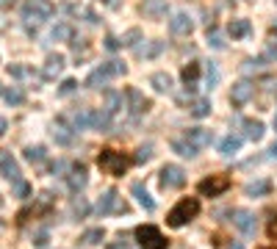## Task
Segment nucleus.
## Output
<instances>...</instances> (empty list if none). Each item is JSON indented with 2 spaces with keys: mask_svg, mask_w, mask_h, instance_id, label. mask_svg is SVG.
Returning <instances> with one entry per match:
<instances>
[{
  "mask_svg": "<svg viewBox=\"0 0 277 249\" xmlns=\"http://www.w3.org/2000/svg\"><path fill=\"white\" fill-rule=\"evenodd\" d=\"M197 214H200V200H197V196H186V200H180L172 210H169L166 224L169 227H183L186 222H192Z\"/></svg>",
  "mask_w": 277,
  "mask_h": 249,
  "instance_id": "obj_1",
  "label": "nucleus"
},
{
  "mask_svg": "<svg viewBox=\"0 0 277 249\" xmlns=\"http://www.w3.org/2000/svg\"><path fill=\"white\" fill-rule=\"evenodd\" d=\"M128 164L130 160L122 152H116V150H100V155H97V166L106 174H111V178H122L128 172Z\"/></svg>",
  "mask_w": 277,
  "mask_h": 249,
  "instance_id": "obj_2",
  "label": "nucleus"
},
{
  "mask_svg": "<svg viewBox=\"0 0 277 249\" xmlns=\"http://www.w3.org/2000/svg\"><path fill=\"white\" fill-rule=\"evenodd\" d=\"M116 75H125V64H122V61H106V64H100L97 70L89 72L86 86H89V89H100V86H106V83Z\"/></svg>",
  "mask_w": 277,
  "mask_h": 249,
  "instance_id": "obj_3",
  "label": "nucleus"
},
{
  "mask_svg": "<svg viewBox=\"0 0 277 249\" xmlns=\"http://www.w3.org/2000/svg\"><path fill=\"white\" fill-rule=\"evenodd\" d=\"M53 17V3L50 0H25V6H22V20L25 22H34V25H39V22H44V20H50Z\"/></svg>",
  "mask_w": 277,
  "mask_h": 249,
  "instance_id": "obj_4",
  "label": "nucleus"
},
{
  "mask_svg": "<svg viewBox=\"0 0 277 249\" xmlns=\"http://www.w3.org/2000/svg\"><path fill=\"white\" fill-rule=\"evenodd\" d=\"M136 238H138V246L142 249H166L169 241L161 236V230L152 224H142L136 227Z\"/></svg>",
  "mask_w": 277,
  "mask_h": 249,
  "instance_id": "obj_5",
  "label": "nucleus"
},
{
  "mask_svg": "<svg viewBox=\"0 0 277 249\" xmlns=\"http://www.w3.org/2000/svg\"><path fill=\"white\" fill-rule=\"evenodd\" d=\"M228 188H230V178H228V174H211V178L200 180V186H197V191L202 196H219V194H224Z\"/></svg>",
  "mask_w": 277,
  "mask_h": 249,
  "instance_id": "obj_6",
  "label": "nucleus"
},
{
  "mask_svg": "<svg viewBox=\"0 0 277 249\" xmlns=\"http://www.w3.org/2000/svg\"><path fill=\"white\" fill-rule=\"evenodd\" d=\"M186 183V172H183L178 164H166L161 169V186L164 188H180Z\"/></svg>",
  "mask_w": 277,
  "mask_h": 249,
  "instance_id": "obj_7",
  "label": "nucleus"
},
{
  "mask_svg": "<svg viewBox=\"0 0 277 249\" xmlns=\"http://www.w3.org/2000/svg\"><path fill=\"white\" fill-rule=\"evenodd\" d=\"M255 97V83L252 80H238L233 83V92H230V102L233 106H244Z\"/></svg>",
  "mask_w": 277,
  "mask_h": 249,
  "instance_id": "obj_8",
  "label": "nucleus"
},
{
  "mask_svg": "<svg viewBox=\"0 0 277 249\" xmlns=\"http://www.w3.org/2000/svg\"><path fill=\"white\" fill-rule=\"evenodd\" d=\"M233 224L247 238H252L255 230H258V222H255V216L250 214V210H233Z\"/></svg>",
  "mask_w": 277,
  "mask_h": 249,
  "instance_id": "obj_9",
  "label": "nucleus"
},
{
  "mask_svg": "<svg viewBox=\"0 0 277 249\" xmlns=\"http://www.w3.org/2000/svg\"><path fill=\"white\" fill-rule=\"evenodd\" d=\"M125 100H128V108H130L133 116H142V114L150 108V100H147V97L142 94L138 89H128L125 92Z\"/></svg>",
  "mask_w": 277,
  "mask_h": 249,
  "instance_id": "obj_10",
  "label": "nucleus"
},
{
  "mask_svg": "<svg viewBox=\"0 0 277 249\" xmlns=\"http://www.w3.org/2000/svg\"><path fill=\"white\" fill-rule=\"evenodd\" d=\"M66 183H70V191H75V194H80V191L86 188V183H89V174H86V166L84 164H75L72 172H70V178H66Z\"/></svg>",
  "mask_w": 277,
  "mask_h": 249,
  "instance_id": "obj_11",
  "label": "nucleus"
},
{
  "mask_svg": "<svg viewBox=\"0 0 277 249\" xmlns=\"http://www.w3.org/2000/svg\"><path fill=\"white\" fill-rule=\"evenodd\" d=\"M116 202H120V194H116L114 188H108V191H106V194L100 196V200H97V205H94L97 216H108V214H114Z\"/></svg>",
  "mask_w": 277,
  "mask_h": 249,
  "instance_id": "obj_12",
  "label": "nucleus"
},
{
  "mask_svg": "<svg viewBox=\"0 0 277 249\" xmlns=\"http://www.w3.org/2000/svg\"><path fill=\"white\" fill-rule=\"evenodd\" d=\"M0 174L6 180H20V166L12 152H0Z\"/></svg>",
  "mask_w": 277,
  "mask_h": 249,
  "instance_id": "obj_13",
  "label": "nucleus"
},
{
  "mask_svg": "<svg viewBox=\"0 0 277 249\" xmlns=\"http://www.w3.org/2000/svg\"><path fill=\"white\" fill-rule=\"evenodd\" d=\"M50 133H53L56 144H64V147H66V144H72V142H75V130L64 124V116L56 119V124H53V130H50Z\"/></svg>",
  "mask_w": 277,
  "mask_h": 249,
  "instance_id": "obj_14",
  "label": "nucleus"
},
{
  "mask_svg": "<svg viewBox=\"0 0 277 249\" xmlns=\"http://www.w3.org/2000/svg\"><path fill=\"white\" fill-rule=\"evenodd\" d=\"M166 0H142V14L150 20H161L166 14Z\"/></svg>",
  "mask_w": 277,
  "mask_h": 249,
  "instance_id": "obj_15",
  "label": "nucleus"
},
{
  "mask_svg": "<svg viewBox=\"0 0 277 249\" xmlns=\"http://www.w3.org/2000/svg\"><path fill=\"white\" fill-rule=\"evenodd\" d=\"M130 191H133V196L138 200V205L144 208L147 214H152V210H156V200L147 194V188H144V183H142V180H136V183L130 186Z\"/></svg>",
  "mask_w": 277,
  "mask_h": 249,
  "instance_id": "obj_16",
  "label": "nucleus"
},
{
  "mask_svg": "<svg viewBox=\"0 0 277 249\" xmlns=\"http://www.w3.org/2000/svg\"><path fill=\"white\" fill-rule=\"evenodd\" d=\"M169 28H172V34H178V36H188L194 30V22H192L188 14H175V17L169 20Z\"/></svg>",
  "mask_w": 277,
  "mask_h": 249,
  "instance_id": "obj_17",
  "label": "nucleus"
},
{
  "mask_svg": "<svg viewBox=\"0 0 277 249\" xmlns=\"http://www.w3.org/2000/svg\"><path fill=\"white\" fill-rule=\"evenodd\" d=\"M61 70H64V56H61V53H50L48 61H44V72H42V75L48 78V80H53L56 75H61Z\"/></svg>",
  "mask_w": 277,
  "mask_h": 249,
  "instance_id": "obj_18",
  "label": "nucleus"
},
{
  "mask_svg": "<svg viewBox=\"0 0 277 249\" xmlns=\"http://www.w3.org/2000/svg\"><path fill=\"white\" fill-rule=\"evenodd\" d=\"M186 138L194 144L197 150H202V147H208V144L214 142V136H211V130H205V128H192V130H186Z\"/></svg>",
  "mask_w": 277,
  "mask_h": 249,
  "instance_id": "obj_19",
  "label": "nucleus"
},
{
  "mask_svg": "<svg viewBox=\"0 0 277 249\" xmlns=\"http://www.w3.org/2000/svg\"><path fill=\"white\" fill-rule=\"evenodd\" d=\"M161 50H164V42L152 39V42H144V44H136V48H133V53H136L138 58H156Z\"/></svg>",
  "mask_w": 277,
  "mask_h": 249,
  "instance_id": "obj_20",
  "label": "nucleus"
},
{
  "mask_svg": "<svg viewBox=\"0 0 277 249\" xmlns=\"http://www.w3.org/2000/svg\"><path fill=\"white\" fill-rule=\"evenodd\" d=\"M180 78H183V83H186V92L197 89V78H200V64H197V61H192V64L183 66Z\"/></svg>",
  "mask_w": 277,
  "mask_h": 249,
  "instance_id": "obj_21",
  "label": "nucleus"
},
{
  "mask_svg": "<svg viewBox=\"0 0 277 249\" xmlns=\"http://www.w3.org/2000/svg\"><path fill=\"white\" fill-rule=\"evenodd\" d=\"M89 128H92V130H100V133H108L111 130V116L106 111H92Z\"/></svg>",
  "mask_w": 277,
  "mask_h": 249,
  "instance_id": "obj_22",
  "label": "nucleus"
},
{
  "mask_svg": "<svg viewBox=\"0 0 277 249\" xmlns=\"http://www.w3.org/2000/svg\"><path fill=\"white\" fill-rule=\"evenodd\" d=\"M50 39L53 42H72L75 39V28L70 22H58L53 30H50Z\"/></svg>",
  "mask_w": 277,
  "mask_h": 249,
  "instance_id": "obj_23",
  "label": "nucleus"
},
{
  "mask_svg": "<svg viewBox=\"0 0 277 249\" xmlns=\"http://www.w3.org/2000/svg\"><path fill=\"white\" fill-rule=\"evenodd\" d=\"M150 86L156 92H161V94H166V92H172V78H169L166 72H152V75H150Z\"/></svg>",
  "mask_w": 277,
  "mask_h": 249,
  "instance_id": "obj_24",
  "label": "nucleus"
},
{
  "mask_svg": "<svg viewBox=\"0 0 277 249\" xmlns=\"http://www.w3.org/2000/svg\"><path fill=\"white\" fill-rule=\"evenodd\" d=\"M241 128H244V136H247L250 142H258V138L264 136V122H258V119H244Z\"/></svg>",
  "mask_w": 277,
  "mask_h": 249,
  "instance_id": "obj_25",
  "label": "nucleus"
},
{
  "mask_svg": "<svg viewBox=\"0 0 277 249\" xmlns=\"http://www.w3.org/2000/svg\"><path fill=\"white\" fill-rule=\"evenodd\" d=\"M172 150H175L178 155H183V158H194V155L200 152L197 147H194L192 142H188L186 136H180V138H175V142H172Z\"/></svg>",
  "mask_w": 277,
  "mask_h": 249,
  "instance_id": "obj_26",
  "label": "nucleus"
},
{
  "mask_svg": "<svg viewBox=\"0 0 277 249\" xmlns=\"http://www.w3.org/2000/svg\"><path fill=\"white\" fill-rule=\"evenodd\" d=\"M269 191H272L269 180H252V183L244 186V194H247V196H266Z\"/></svg>",
  "mask_w": 277,
  "mask_h": 249,
  "instance_id": "obj_27",
  "label": "nucleus"
},
{
  "mask_svg": "<svg viewBox=\"0 0 277 249\" xmlns=\"http://www.w3.org/2000/svg\"><path fill=\"white\" fill-rule=\"evenodd\" d=\"M238 147H241V138H238V136H233V133H230V136H224L222 142H219V152H222L224 158L236 155V152H238Z\"/></svg>",
  "mask_w": 277,
  "mask_h": 249,
  "instance_id": "obj_28",
  "label": "nucleus"
},
{
  "mask_svg": "<svg viewBox=\"0 0 277 249\" xmlns=\"http://www.w3.org/2000/svg\"><path fill=\"white\" fill-rule=\"evenodd\" d=\"M252 30V25H250V20H233V22L228 25V34L233 36V39H244V36Z\"/></svg>",
  "mask_w": 277,
  "mask_h": 249,
  "instance_id": "obj_29",
  "label": "nucleus"
},
{
  "mask_svg": "<svg viewBox=\"0 0 277 249\" xmlns=\"http://www.w3.org/2000/svg\"><path fill=\"white\" fill-rule=\"evenodd\" d=\"M120 108H122V94H120V92H111L108 89V92H106V108H102V111L108 114V116H114Z\"/></svg>",
  "mask_w": 277,
  "mask_h": 249,
  "instance_id": "obj_30",
  "label": "nucleus"
},
{
  "mask_svg": "<svg viewBox=\"0 0 277 249\" xmlns=\"http://www.w3.org/2000/svg\"><path fill=\"white\" fill-rule=\"evenodd\" d=\"M102 238H106V230H102V227H92V230H86L84 236H80V244H84V246H97Z\"/></svg>",
  "mask_w": 277,
  "mask_h": 249,
  "instance_id": "obj_31",
  "label": "nucleus"
},
{
  "mask_svg": "<svg viewBox=\"0 0 277 249\" xmlns=\"http://www.w3.org/2000/svg\"><path fill=\"white\" fill-rule=\"evenodd\" d=\"M188 111H192V116H197V119H202V116H208L211 114V100H192L188 102Z\"/></svg>",
  "mask_w": 277,
  "mask_h": 249,
  "instance_id": "obj_32",
  "label": "nucleus"
},
{
  "mask_svg": "<svg viewBox=\"0 0 277 249\" xmlns=\"http://www.w3.org/2000/svg\"><path fill=\"white\" fill-rule=\"evenodd\" d=\"M3 100H6L8 106H20V102L25 100V92L17 89V86H6V89H3Z\"/></svg>",
  "mask_w": 277,
  "mask_h": 249,
  "instance_id": "obj_33",
  "label": "nucleus"
},
{
  "mask_svg": "<svg viewBox=\"0 0 277 249\" xmlns=\"http://www.w3.org/2000/svg\"><path fill=\"white\" fill-rule=\"evenodd\" d=\"M44 158H48L44 147H25V160L28 164H44Z\"/></svg>",
  "mask_w": 277,
  "mask_h": 249,
  "instance_id": "obj_34",
  "label": "nucleus"
},
{
  "mask_svg": "<svg viewBox=\"0 0 277 249\" xmlns=\"http://www.w3.org/2000/svg\"><path fill=\"white\" fill-rule=\"evenodd\" d=\"M72 216L75 219H86V216H89V202H86L80 194L72 200Z\"/></svg>",
  "mask_w": 277,
  "mask_h": 249,
  "instance_id": "obj_35",
  "label": "nucleus"
},
{
  "mask_svg": "<svg viewBox=\"0 0 277 249\" xmlns=\"http://www.w3.org/2000/svg\"><path fill=\"white\" fill-rule=\"evenodd\" d=\"M138 39H142V30H138V28H130L125 36H122V44H125V48H136Z\"/></svg>",
  "mask_w": 277,
  "mask_h": 249,
  "instance_id": "obj_36",
  "label": "nucleus"
},
{
  "mask_svg": "<svg viewBox=\"0 0 277 249\" xmlns=\"http://www.w3.org/2000/svg\"><path fill=\"white\" fill-rule=\"evenodd\" d=\"M205 83H208V89H214V86H216L219 83V70H216V64H208V70H205Z\"/></svg>",
  "mask_w": 277,
  "mask_h": 249,
  "instance_id": "obj_37",
  "label": "nucleus"
},
{
  "mask_svg": "<svg viewBox=\"0 0 277 249\" xmlns=\"http://www.w3.org/2000/svg\"><path fill=\"white\" fill-rule=\"evenodd\" d=\"M208 44H211L214 50H222V48H224V36L219 34V30L211 28V30H208Z\"/></svg>",
  "mask_w": 277,
  "mask_h": 249,
  "instance_id": "obj_38",
  "label": "nucleus"
},
{
  "mask_svg": "<svg viewBox=\"0 0 277 249\" xmlns=\"http://www.w3.org/2000/svg\"><path fill=\"white\" fill-rule=\"evenodd\" d=\"M150 158H152V147H150V144L138 147V150H136V155H133V160H136V164H147Z\"/></svg>",
  "mask_w": 277,
  "mask_h": 249,
  "instance_id": "obj_39",
  "label": "nucleus"
},
{
  "mask_svg": "<svg viewBox=\"0 0 277 249\" xmlns=\"http://www.w3.org/2000/svg\"><path fill=\"white\" fill-rule=\"evenodd\" d=\"M28 194H30V186L25 183L22 178L14 180V196H20V200H28Z\"/></svg>",
  "mask_w": 277,
  "mask_h": 249,
  "instance_id": "obj_40",
  "label": "nucleus"
},
{
  "mask_svg": "<svg viewBox=\"0 0 277 249\" xmlns=\"http://www.w3.org/2000/svg\"><path fill=\"white\" fill-rule=\"evenodd\" d=\"M266 58H247L244 61V72H255V70H264Z\"/></svg>",
  "mask_w": 277,
  "mask_h": 249,
  "instance_id": "obj_41",
  "label": "nucleus"
},
{
  "mask_svg": "<svg viewBox=\"0 0 277 249\" xmlns=\"http://www.w3.org/2000/svg\"><path fill=\"white\" fill-rule=\"evenodd\" d=\"M8 75H12V78H28L30 70H28V66H20V64H12V66H8Z\"/></svg>",
  "mask_w": 277,
  "mask_h": 249,
  "instance_id": "obj_42",
  "label": "nucleus"
},
{
  "mask_svg": "<svg viewBox=\"0 0 277 249\" xmlns=\"http://www.w3.org/2000/svg\"><path fill=\"white\" fill-rule=\"evenodd\" d=\"M48 238H50V232L44 230V227L34 232V244H36V246H44V244H48Z\"/></svg>",
  "mask_w": 277,
  "mask_h": 249,
  "instance_id": "obj_43",
  "label": "nucleus"
},
{
  "mask_svg": "<svg viewBox=\"0 0 277 249\" xmlns=\"http://www.w3.org/2000/svg\"><path fill=\"white\" fill-rule=\"evenodd\" d=\"M75 89H78V80H64V83H61V89H58V94H72V92Z\"/></svg>",
  "mask_w": 277,
  "mask_h": 249,
  "instance_id": "obj_44",
  "label": "nucleus"
},
{
  "mask_svg": "<svg viewBox=\"0 0 277 249\" xmlns=\"http://www.w3.org/2000/svg\"><path fill=\"white\" fill-rule=\"evenodd\" d=\"M266 232H269V238H277V214L269 219V224H266Z\"/></svg>",
  "mask_w": 277,
  "mask_h": 249,
  "instance_id": "obj_45",
  "label": "nucleus"
},
{
  "mask_svg": "<svg viewBox=\"0 0 277 249\" xmlns=\"http://www.w3.org/2000/svg\"><path fill=\"white\" fill-rule=\"evenodd\" d=\"M106 48H108V50H120V48H122V42L114 39V36H106Z\"/></svg>",
  "mask_w": 277,
  "mask_h": 249,
  "instance_id": "obj_46",
  "label": "nucleus"
},
{
  "mask_svg": "<svg viewBox=\"0 0 277 249\" xmlns=\"http://www.w3.org/2000/svg\"><path fill=\"white\" fill-rule=\"evenodd\" d=\"M108 249H128V241H125V236L120 232V238H116L114 244H108Z\"/></svg>",
  "mask_w": 277,
  "mask_h": 249,
  "instance_id": "obj_47",
  "label": "nucleus"
},
{
  "mask_svg": "<svg viewBox=\"0 0 277 249\" xmlns=\"http://www.w3.org/2000/svg\"><path fill=\"white\" fill-rule=\"evenodd\" d=\"M128 210H130V208H128V202L120 196V202H116V208H114V214H128Z\"/></svg>",
  "mask_w": 277,
  "mask_h": 249,
  "instance_id": "obj_48",
  "label": "nucleus"
},
{
  "mask_svg": "<svg viewBox=\"0 0 277 249\" xmlns=\"http://www.w3.org/2000/svg\"><path fill=\"white\" fill-rule=\"evenodd\" d=\"M64 169H66V164H64V160H56V164L50 166V172H53V174H61Z\"/></svg>",
  "mask_w": 277,
  "mask_h": 249,
  "instance_id": "obj_49",
  "label": "nucleus"
},
{
  "mask_svg": "<svg viewBox=\"0 0 277 249\" xmlns=\"http://www.w3.org/2000/svg\"><path fill=\"white\" fill-rule=\"evenodd\" d=\"M6 130H8V122L3 116H0V136H6Z\"/></svg>",
  "mask_w": 277,
  "mask_h": 249,
  "instance_id": "obj_50",
  "label": "nucleus"
},
{
  "mask_svg": "<svg viewBox=\"0 0 277 249\" xmlns=\"http://www.w3.org/2000/svg\"><path fill=\"white\" fill-rule=\"evenodd\" d=\"M102 3H106V6H111V8H116V6H120V0H102Z\"/></svg>",
  "mask_w": 277,
  "mask_h": 249,
  "instance_id": "obj_51",
  "label": "nucleus"
},
{
  "mask_svg": "<svg viewBox=\"0 0 277 249\" xmlns=\"http://www.w3.org/2000/svg\"><path fill=\"white\" fill-rule=\"evenodd\" d=\"M8 6H14V0H0V8H8Z\"/></svg>",
  "mask_w": 277,
  "mask_h": 249,
  "instance_id": "obj_52",
  "label": "nucleus"
},
{
  "mask_svg": "<svg viewBox=\"0 0 277 249\" xmlns=\"http://www.w3.org/2000/svg\"><path fill=\"white\" fill-rule=\"evenodd\" d=\"M269 152H272V155H274V158H277V142L272 144V150H269Z\"/></svg>",
  "mask_w": 277,
  "mask_h": 249,
  "instance_id": "obj_53",
  "label": "nucleus"
},
{
  "mask_svg": "<svg viewBox=\"0 0 277 249\" xmlns=\"http://www.w3.org/2000/svg\"><path fill=\"white\" fill-rule=\"evenodd\" d=\"M272 34H277V22H274V25H272Z\"/></svg>",
  "mask_w": 277,
  "mask_h": 249,
  "instance_id": "obj_54",
  "label": "nucleus"
},
{
  "mask_svg": "<svg viewBox=\"0 0 277 249\" xmlns=\"http://www.w3.org/2000/svg\"><path fill=\"white\" fill-rule=\"evenodd\" d=\"M274 130H277V114H274Z\"/></svg>",
  "mask_w": 277,
  "mask_h": 249,
  "instance_id": "obj_55",
  "label": "nucleus"
},
{
  "mask_svg": "<svg viewBox=\"0 0 277 249\" xmlns=\"http://www.w3.org/2000/svg\"><path fill=\"white\" fill-rule=\"evenodd\" d=\"M260 249H277V246H260Z\"/></svg>",
  "mask_w": 277,
  "mask_h": 249,
  "instance_id": "obj_56",
  "label": "nucleus"
},
{
  "mask_svg": "<svg viewBox=\"0 0 277 249\" xmlns=\"http://www.w3.org/2000/svg\"><path fill=\"white\" fill-rule=\"evenodd\" d=\"M230 249H241V246H238V244H236V246H230Z\"/></svg>",
  "mask_w": 277,
  "mask_h": 249,
  "instance_id": "obj_57",
  "label": "nucleus"
},
{
  "mask_svg": "<svg viewBox=\"0 0 277 249\" xmlns=\"http://www.w3.org/2000/svg\"><path fill=\"white\" fill-rule=\"evenodd\" d=\"M0 94H3V86H0Z\"/></svg>",
  "mask_w": 277,
  "mask_h": 249,
  "instance_id": "obj_58",
  "label": "nucleus"
}]
</instances>
